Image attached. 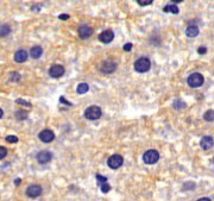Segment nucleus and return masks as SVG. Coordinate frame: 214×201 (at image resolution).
I'll list each match as a JSON object with an SVG mask.
<instances>
[{
  "label": "nucleus",
  "instance_id": "nucleus-1",
  "mask_svg": "<svg viewBox=\"0 0 214 201\" xmlns=\"http://www.w3.org/2000/svg\"><path fill=\"white\" fill-rule=\"evenodd\" d=\"M187 82L189 85L190 87H193V88H199V87H201L203 82H205V79L202 76L200 73H193V74H190L188 79H187Z\"/></svg>",
  "mask_w": 214,
  "mask_h": 201
},
{
  "label": "nucleus",
  "instance_id": "nucleus-2",
  "mask_svg": "<svg viewBox=\"0 0 214 201\" xmlns=\"http://www.w3.org/2000/svg\"><path fill=\"white\" fill-rule=\"evenodd\" d=\"M101 114H102V111H101L100 107L93 105V106H89L88 108H86L84 118L88 119V120H96V119L100 118Z\"/></svg>",
  "mask_w": 214,
  "mask_h": 201
},
{
  "label": "nucleus",
  "instance_id": "nucleus-3",
  "mask_svg": "<svg viewBox=\"0 0 214 201\" xmlns=\"http://www.w3.org/2000/svg\"><path fill=\"white\" fill-rule=\"evenodd\" d=\"M151 67V62L148 57H140L135 62V70L138 73H145Z\"/></svg>",
  "mask_w": 214,
  "mask_h": 201
},
{
  "label": "nucleus",
  "instance_id": "nucleus-4",
  "mask_svg": "<svg viewBox=\"0 0 214 201\" xmlns=\"http://www.w3.org/2000/svg\"><path fill=\"white\" fill-rule=\"evenodd\" d=\"M158 160H160V154L155 149H150L143 155V161L145 164H155Z\"/></svg>",
  "mask_w": 214,
  "mask_h": 201
},
{
  "label": "nucleus",
  "instance_id": "nucleus-5",
  "mask_svg": "<svg viewBox=\"0 0 214 201\" xmlns=\"http://www.w3.org/2000/svg\"><path fill=\"white\" fill-rule=\"evenodd\" d=\"M123 163H124V158H123V156H120L118 154L112 155L107 160V164H108V167L111 169H118V168H120V167L123 166Z\"/></svg>",
  "mask_w": 214,
  "mask_h": 201
},
{
  "label": "nucleus",
  "instance_id": "nucleus-6",
  "mask_svg": "<svg viewBox=\"0 0 214 201\" xmlns=\"http://www.w3.org/2000/svg\"><path fill=\"white\" fill-rule=\"evenodd\" d=\"M115 69H117V63L111 59L104 61L100 65V71L102 74H112L115 71Z\"/></svg>",
  "mask_w": 214,
  "mask_h": 201
},
{
  "label": "nucleus",
  "instance_id": "nucleus-7",
  "mask_svg": "<svg viewBox=\"0 0 214 201\" xmlns=\"http://www.w3.org/2000/svg\"><path fill=\"white\" fill-rule=\"evenodd\" d=\"M77 32H79V37H80L81 39H86V38H88V37H90V36L93 35L94 30H93L92 26L83 24V25H81V26L79 28Z\"/></svg>",
  "mask_w": 214,
  "mask_h": 201
},
{
  "label": "nucleus",
  "instance_id": "nucleus-8",
  "mask_svg": "<svg viewBox=\"0 0 214 201\" xmlns=\"http://www.w3.org/2000/svg\"><path fill=\"white\" fill-rule=\"evenodd\" d=\"M38 138H39V141H42L43 143H50L55 139V133H54V131L49 130V129H44L43 131L39 132Z\"/></svg>",
  "mask_w": 214,
  "mask_h": 201
},
{
  "label": "nucleus",
  "instance_id": "nucleus-9",
  "mask_svg": "<svg viewBox=\"0 0 214 201\" xmlns=\"http://www.w3.org/2000/svg\"><path fill=\"white\" fill-rule=\"evenodd\" d=\"M64 67L61 64H54L50 67V69H49V75L54 79H59L61 77L63 74H64Z\"/></svg>",
  "mask_w": 214,
  "mask_h": 201
},
{
  "label": "nucleus",
  "instance_id": "nucleus-10",
  "mask_svg": "<svg viewBox=\"0 0 214 201\" xmlns=\"http://www.w3.org/2000/svg\"><path fill=\"white\" fill-rule=\"evenodd\" d=\"M42 194V187L38 184H31L26 188V195L31 199H36Z\"/></svg>",
  "mask_w": 214,
  "mask_h": 201
},
{
  "label": "nucleus",
  "instance_id": "nucleus-11",
  "mask_svg": "<svg viewBox=\"0 0 214 201\" xmlns=\"http://www.w3.org/2000/svg\"><path fill=\"white\" fill-rule=\"evenodd\" d=\"M36 158L38 161V163H41V164H47V163H49V162L51 161L53 155H51V152L47 151V150H43V151H41V152L37 154Z\"/></svg>",
  "mask_w": 214,
  "mask_h": 201
},
{
  "label": "nucleus",
  "instance_id": "nucleus-12",
  "mask_svg": "<svg viewBox=\"0 0 214 201\" xmlns=\"http://www.w3.org/2000/svg\"><path fill=\"white\" fill-rule=\"evenodd\" d=\"M114 39V32L112 30H105L104 32H101L99 35V41L101 43H105V44H108Z\"/></svg>",
  "mask_w": 214,
  "mask_h": 201
},
{
  "label": "nucleus",
  "instance_id": "nucleus-13",
  "mask_svg": "<svg viewBox=\"0 0 214 201\" xmlns=\"http://www.w3.org/2000/svg\"><path fill=\"white\" fill-rule=\"evenodd\" d=\"M214 145V139L213 137L211 136H205L201 138V141H200V147H201L203 150H209V149H212Z\"/></svg>",
  "mask_w": 214,
  "mask_h": 201
},
{
  "label": "nucleus",
  "instance_id": "nucleus-14",
  "mask_svg": "<svg viewBox=\"0 0 214 201\" xmlns=\"http://www.w3.org/2000/svg\"><path fill=\"white\" fill-rule=\"evenodd\" d=\"M26 59H28V53L24 49H19L18 51H16V54H14V61L17 63H23Z\"/></svg>",
  "mask_w": 214,
  "mask_h": 201
},
{
  "label": "nucleus",
  "instance_id": "nucleus-15",
  "mask_svg": "<svg viewBox=\"0 0 214 201\" xmlns=\"http://www.w3.org/2000/svg\"><path fill=\"white\" fill-rule=\"evenodd\" d=\"M199 32H200V30H199V28L196 25H189L187 28V30H186V35H187V37H189V38L196 37V36L199 35Z\"/></svg>",
  "mask_w": 214,
  "mask_h": 201
},
{
  "label": "nucleus",
  "instance_id": "nucleus-16",
  "mask_svg": "<svg viewBox=\"0 0 214 201\" xmlns=\"http://www.w3.org/2000/svg\"><path fill=\"white\" fill-rule=\"evenodd\" d=\"M42 54H43V49L41 47H38V45H35V47L31 48V50H30V55H31V57L32 59H39L42 56Z\"/></svg>",
  "mask_w": 214,
  "mask_h": 201
},
{
  "label": "nucleus",
  "instance_id": "nucleus-17",
  "mask_svg": "<svg viewBox=\"0 0 214 201\" xmlns=\"http://www.w3.org/2000/svg\"><path fill=\"white\" fill-rule=\"evenodd\" d=\"M163 12H166V13L170 12V13H174V14H177L178 12H180V10H178V7L176 4H169V5H166L163 7Z\"/></svg>",
  "mask_w": 214,
  "mask_h": 201
},
{
  "label": "nucleus",
  "instance_id": "nucleus-18",
  "mask_svg": "<svg viewBox=\"0 0 214 201\" xmlns=\"http://www.w3.org/2000/svg\"><path fill=\"white\" fill-rule=\"evenodd\" d=\"M88 89H89L88 83L81 82V83H79V86L76 87V92H77V94H86V93L88 92Z\"/></svg>",
  "mask_w": 214,
  "mask_h": 201
},
{
  "label": "nucleus",
  "instance_id": "nucleus-19",
  "mask_svg": "<svg viewBox=\"0 0 214 201\" xmlns=\"http://www.w3.org/2000/svg\"><path fill=\"white\" fill-rule=\"evenodd\" d=\"M11 34V28L8 25H3L0 26V37H6Z\"/></svg>",
  "mask_w": 214,
  "mask_h": 201
},
{
  "label": "nucleus",
  "instance_id": "nucleus-20",
  "mask_svg": "<svg viewBox=\"0 0 214 201\" xmlns=\"http://www.w3.org/2000/svg\"><path fill=\"white\" fill-rule=\"evenodd\" d=\"M28 117H29V113L26 111H24V110H20V111L16 112V118L18 120H25V119H28Z\"/></svg>",
  "mask_w": 214,
  "mask_h": 201
},
{
  "label": "nucleus",
  "instance_id": "nucleus-21",
  "mask_svg": "<svg viewBox=\"0 0 214 201\" xmlns=\"http://www.w3.org/2000/svg\"><path fill=\"white\" fill-rule=\"evenodd\" d=\"M203 119L206 121H214V110H209L203 114Z\"/></svg>",
  "mask_w": 214,
  "mask_h": 201
},
{
  "label": "nucleus",
  "instance_id": "nucleus-22",
  "mask_svg": "<svg viewBox=\"0 0 214 201\" xmlns=\"http://www.w3.org/2000/svg\"><path fill=\"white\" fill-rule=\"evenodd\" d=\"M186 104H184V101L182 100H180V99H177V100H175L174 101V108L175 110H182V108H186Z\"/></svg>",
  "mask_w": 214,
  "mask_h": 201
},
{
  "label": "nucleus",
  "instance_id": "nucleus-23",
  "mask_svg": "<svg viewBox=\"0 0 214 201\" xmlns=\"http://www.w3.org/2000/svg\"><path fill=\"white\" fill-rule=\"evenodd\" d=\"M196 187V184L194 183V182H186V183L183 184V187H182V189L183 190H191L194 189Z\"/></svg>",
  "mask_w": 214,
  "mask_h": 201
},
{
  "label": "nucleus",
  "instance_id": "nucleus-24",
  "mask_svg": "<svg viewBox=\"0 0 214 201\" xmlns=\"http://www.w3.org/2000/svg\"><path fill=\"white\" fill-rule=\"evenodd\" d=\"M10 80L14 81V82H18L20 80V74L17 73V71H13V73H11V75H10Z\"/></svg>",
  "mask_w": 214,
  "mask_h": 201
},
{
  "label": "nucleus",
  "instance_id": "nucleus-25",
  "mask_svg": "<svg viewBox=\"0 0 214 201\" xmlns=\"http://www.w3.org/2000/svg\"><path fill=\"white\" fill-rule=\"evenodd\" d=\"M96 181H98V183L100 184H104L107 182V178H105V176H102V175H100V174H98L96 175Z\"/></svg>",
  "mask_w": 214,
  "mask_h": 201
},
{
  "label": "nucleus",
  "instance_id": "nucleus-26",
  "mask_svg": "<svg viewBox=\"0 0 214 201\" xmlns=\"http://www.w3.org/2000/svg\"><path fill=\"white\" fill-rule=\"evenodd\" d=\"M7 155V149L5 147H1L0 145V160H4Z\"/></svg>",
  "mask_w": 214,
  "mask_h": 201
},
{
  "label": "nucleus",
  "instance_id": "nucleus-27",
  "mask_svg": "<svg viewBox=\"0 0 214 201\" xmlns=\"http://www.w3.org/2000/svg\"><path fill=\"white\" fill-rule=\"evenodd\" d=\"M110 190H111V186L107 183V182L104 184H101V192H102V193H108Z\"/></svg>",
  "mask_w": 214,
  "mask_h": 201
},
{
  "label": "nucleus",
  "instance_id": "nucleus-28",
  "mask_svg": "<svg viewBox=\"0 0 214 201\" xmlns=\"http://www.w3.org/2000/svg\"><path fill=\"white\" fill-rule=\"evenodd\" d=\"M152 1L154 0H137V3L140 6H148L150 4H152Z\"/></svg>",
  "mask_w": 214,
  "mask_h": 201
},
{
  "label": "nucleus",
  "instance_id": "nucleus-29",
  "mask_svg": "<svg viewBox=\"0 0 214 201\" xmlns=\"http://www.w3.org/2000/svg\"><path fill=\"white\" fill-rule=\"evenodd\" d=\"M6 142L17 143L18 142V137L17 136H7V137H6Z\"/></svg>",
  "mask_w": 214,
  "mask_h": 201
},
{
  "label": "nucleus",
  "instance_id": "nucleus-30",
  "mask_svg": "<svg viewBox=\"0 0 214 201\" xmlns=\"http://www.w3.org/2000/svg\"><path fill=\"white\" fill-rule=\"evenodd\" d=\"M17 104H19V105H24V106H26V107H31L32 105L30 104V102H28V101H25V100H23V99H18L17 101H16Z\"/></svg>",
  "mask_w": 214,
  "mask_h": 201
},
{
  "label": "nucleus",
  "instance_id": "nucleus-31",
  "mask_svg": "<svg viewBox=\"0 0 214 201\" xmlns=\"http://www.w3.org/2000/svg\"><path fill=\"white\" fill-rule=\"evenodd\" d=\"M59 101L62 102V104H64V105H68V106H73V104H71L70 101L65 100V98L62 95V96H59Z\"/></svg>",
  "mask_w": 214,
  "mask_h": 201
},
{
  "label": "nucleus",
  "instance_id": "nucleus-32",
  "mask_svg": "<svg viewBox=\"0 0 214 201\" xmlns=\"http://www.w3.org/2000/svg\"><path fill=\"white\" fill-rule=\"evenodd\" d=\"M197 53L200 54V55H205V54L207 53V48L206 47H200L197 49Z\"/></svg>",
  "mask_w": 214,
  "mask_h": 201
},
{
  "label": "nucleus",
  "instance_id": "nucleus-33",
  "mask_svg": "<svg viewBox=\"0 0 214 201\" xmlns=\"http://www.w3.org/2000/svg\"><path fill=\"white\" fill-rule=\"evenodd\" d=\"M123 49H124L125 51H130L131 49H132V44H131V43H126Z\"/></svg>",
  "mask_w": 214,
  "mask_h": 201
},
{
  "label": "nucleus",
  "instance_id": "nucleus-34",
  "mask_svg": "<svg viewBox=\"0 0 214 201\" xmlns=\"http://www.w3.org/2000/svg\"><path fill=\"white\" fill-rule=\"evenodd\" d=\"M59 19H61V20H67V19H69V14H65V13H63V14H59Z\"/></svg>",
  "mask_w": 214,
  "mask_h": 201
},
{
  "label": "nucleus",
  "instance_id": "nucleus-35",
  "mask_svg": "<svg viewBox=\"0 0 214 201\" xmlns=\"http://www.w3.org/2000/svg\"><path fill=\"white\" fill-rule=\"evenodd\" d=\"M31 11H35V12L41 11V6H39V5H35V6H32V7H31Z\"/></svg>",
  "mask_w": 214,
  "mask_h": 201
},
{
  "label": "nucleus",
  "instance_id": "nucleus-36",
  "mask_svg": "<svg viewBox=\"0 0 214 201\" xmlns=\"http://www.w3.org/2000/svg\"><path fill=\"white\" fill-rule=\"evenodd\" d=\"M20 182H22V178H16V180H14V184H16V186H18Z\"/></svg>",
  "mask_w": 214,
  "mask_h": 201
},
{
  "label": "nucleus",
  "instance_id": "nucleus-37",
  "mask_svg": "<svg viewBox=\"0 0 214 201\" xmlns=\"http://www.w3.org/2000/svg\"><path fill=\"white\" fill-rule=\"evenodd\" d=\"M197 201H212L209 198H201V199H199Z\"/></svg>",
  "mask_w": 214,
  "mask_h": 201
},
{
  "label": "nucleus",
  "instance_id": "nucleus-38",
  "mask_svg": "<svg viewBox=\"0 0 214 201\" xmlns=\"http://www.w3.org/2000/svg\"><path fill=\"white\" fill-rule=\"evenodd\" d=\"M171 1L174 3V4H178V3H182L183 0H171Z\"/></svg>",
  "mask_w": 214,
  "mask_h": 201
},
{
  "label": "nucleus",
  "instance_id": "nucleus-39",
  "mask_svg": "<svg viewBox=\"0 0 214 201\" xmlns=\"http://www.w3.org/2000/svg\"><path fill=\"white\" fill-rule=\"evenodd\" d=\"M3 116H4V111H3L1 108H0V119L3 118Z\"/></svg>",
  "mask_w": 214,
  "mask_h": 201
},
{
  "label": "nucleus",
  "instance_id": "nucleus-40",
  "mask_svg": "<svg viewBox=\"0 0 214 201\" xmlns=\"http://www.w3.org/2000/svg\"><path fill=\"white\" fill-rule=\"evenodd\" d=\"M213 162H214V158H213Z\"/></svg>",
  "mask_w": 214,
  "mask_h": 201
}]
</instances>
